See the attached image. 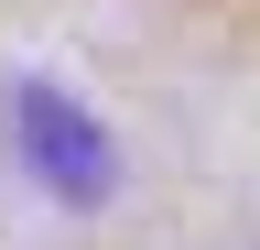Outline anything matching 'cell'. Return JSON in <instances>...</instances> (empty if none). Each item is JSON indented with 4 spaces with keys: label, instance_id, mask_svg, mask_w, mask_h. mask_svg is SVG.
I'll return each mask as SVG.
<instances>
[{
    "label": "cell",
    "instance_id": "obj_1",
    "mask_svg": "<svg viewBox=\"0 0 260 250\" xmlns=\"http://www.w3.org/2000/svg\"><path fill=\"white\" fill-rule=\"evenodd\" d=\"M11 142H22L32 185H54L65 207H109V196H119V142L98 131L65 87H44V76L11 87Z\"/></svg>",
    "mask_w": 260,
    "mask_h": 250
}]
</instances>
